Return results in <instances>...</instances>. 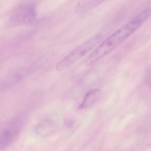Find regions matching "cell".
Instances as JSON below:
<instances>
[{
  "mask_svg": "<svg viewBox=\"0 0 151 151\" xmlns=\"http://www.w3.org/2000/svg\"><path fill=\"white\" fill-rule=\"evenodd\" d=\"M146 83L151 91V69L147 73L146 78Z\"/></svg>",
  "mask_w": 151,
  "mask_h": 151,
  "instance_id": "cell-7",
  "label": "cell"
},
{
  "mask_svg": "<svg viewBox=\"0 0 151 151\" xmlns=\"http://www.w3.org/2000/svg\"><path fill=\"white\" fill-rule=\"evenodd\" d=\"M101 94V91L99 89H94L89 91L85 95L79 109L83 110L93 106L98 101Z\"/></svg>",
  "mask_w": 151,
  "mask_h": 151,
  "instance_id": "cell-5",
  "label": "cell"
},
{
  "mask_svg": "<svg viewBox=\"0 0 151 151\" xmlns=\"http://www.w3.org/2000/svg\"><path fill=\"white\" fill-rule=\"evenodd\" d=\"M100 40V36L97 35L78 46L56 65V70L58 71H62L69 68L76 61L90 52Z\"/></svg>",
  "mask_w": 151,
  "mask_h": 151,
  "instance_id": "cell-2",
  "label": "cell"
},
{
  "mask_svg": "<svg viewBox=\"0 0 151 151\" xmlns=\"http://www.w3.org/2000/svg\"><path fill=\"white\" fill-rule=\"evenodd\" d=\"M54 126L53 123L49 121H45L40 123L35 129L36 134L41 137L49 135L53 133Z\"/></svg>",
  "mask_w": 151,
  "mask_h": 151,
  "instance_id": "cell-6",
  "label": "cell"
},
{
  "mask_svg": "<svg viewBox=\"0 0 151 151\" xmlns=\"http://www.w3.org/2000/svg\"><path fill=\"white\" fill-rule=\"evenodd\" d=\"M36 17V11L33 5H24L18 8L13 12L10 22L13 24H23L33 21Z\"/></svg>",
  "mask_w": 151,
  "mask_h": 151,
  "instance_id": "cell-3",
  "label": "cell"
},
{
  "mask_svg": "<svg viewBox=\"0 0 151 151\" xmlns=\"http://www.w3.org/2000/svg\"><path fill=\"white\" fill-rule=\"evenodd\" d=\"M20 127L19 124L14 123L7 127L2 132L0 139L1 150L8 148L19 133Z\"/></svg>",
  "mask_w": 151,
  "mask_h": 151,
  "instance_id": "cell-4",
  "label": "cell"
},
{
  "mask_svg": "<svg viewBox=\"0 0 151 151\" xmlns=\"http://www.w3.org/2000/svg\"><path fill=\"white\" fill-rule=\"evenodd\" d=\"M150 15V10L143 11L133 20L114 32L102 42L90 55L87 62L95 63L113 51L131 36L146 21Z\"/></svg>",
  "mask_w": 151,
  "mask_h": 151,
  "instance_id": "cell-1",
  "label": "cell"
}]
</instances>
